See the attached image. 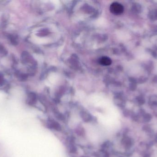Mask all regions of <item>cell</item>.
I'll return each instance as SVG.
<instances>
[{"label": "cell", "mask_w": 157, "mask_h": 157, "mask_svg": "<svg viewBox=\"0 0 157 157\" xmlns=\"http://www.w3.org/2000/svg\"><path fill=\"white\" fill-rule=\"evenodd\" d=\"M110 10L115 15H120L124 12V8L123 5L118 2H114L110 7Z\"/></svg>", "instance_id": "6da1fadb"}, {"label": "cell", "mask_w": 157, "mask_h": 157, "mask_svg": "<svg viewBox=\"0 0 157 157\" xmlns=\"http://www.w3.org/2000/svg\"><path fill=\"white\" fill-rule=\"evenodd\" d=\"M48 127L51 129H54L56 130L60 131L61 130L60 125L57 122L54 120H49L48 123Z\"/></svg>", "instance_id": "7a4b0ae2"}, {"label": "cell", "mask_w": 157, "mask_h": 157, "mask_svg": "<svg viewBox=\"0 0 157 157\" xmlns=\"http://www.w3.org/2000/svg\"><path fill=\"white\" fill-rule=\"evenodd\" d=\"M99 63L103 66H109L112 64V60L109 57L104 56V57H102L99 60Z\"/></svg>", "instance_id": "3957f363"}, {"label": "cell", "mask_w": 157, "mask_h": 157, "mask_svg": "<svg viewBox=\"0 0 157 157\" xmlns=\"http://www.w3.org/2000/svg\"><path fill=\"white\" fill-rule=\"evenodd\" d=\"M81 116L82 119L86 122H88L92 120V116L90 114L86 112H83L81 114Z\"/></svg>", "instance_id": "277c9868"}]
</instances>
